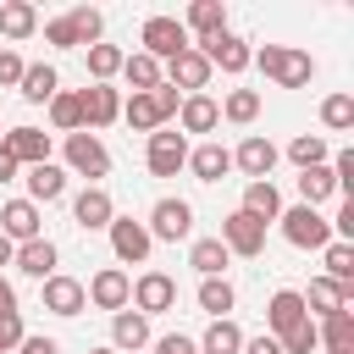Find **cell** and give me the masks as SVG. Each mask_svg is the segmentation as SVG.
Instances as JSON below:
<instances>
[{"mask_svg": "<svg viewBox=\"0 0 354 354\" xmlns=\"http://www.w3.org/2000/svg\"><path fill=\"white\" fill-rule=\"evenodd\" d=\"M254 66H260L277 88H304V83L315 77V61H310L304 50H293V44H266V50H254Z\"/></svg>", "mask_w": 354, "mask_h": 354, "instance_id": "obj_1", "label": "cell"}, {"mask_svg": "<svg viewBox=\"0 0 354 354\" xmlns=\"http://www.w3.org/2000/svg\"><path fill=\"white\" fill-rule=\"evenodd\" d=\"M277 221H282V238H288L293 249H326V243H332V221H326L321 210H310V205H293V210H282Z\"/></svg>", "mask_w": 354, "mask_h": 354, "instance_id": "obj_2", "label": "cell"}, {"mask_svg": "<svg viewBox=\"0 0 354 354\" xmlns=\"http://www.w3.org/2000/svg\"><path fill=\"white\" fill-rule=\"evenodd\" d=\"M144 160H149V177H177V171L188 166V138H183L177 127H155Z\"/></svg>", "mask_w": 354, "mask_h": 354, "instance_id": "obj_3", "label": "cell"}, {"mask_svg": "<svg viewBox=\"0 0 354 354\" xmlns=\"http://www.w3.org/2000/svg\"><path fill=\"white\" fill-rule=\"evenodd\" d=\"M83 299H88L94 310H111V315H116V310H127V304H133V277H127L122 266H105V271H94V277H88Z\"/></svg>", "mask_w": 354, "mask_h": 354, "instance_id": "obj_4", "label": "cell"}, {"mask_svg": "<svg viewBox=\"0 0 354 354\" xmlns=\"http://www.w3.org/2000/svg\"><path fill=\"white\" fill-rule=\"evenodd\" d=\"M138 39H144V55H155V61H160V66H166V61H171V55H183V50H188V44H194V39H188V28H183V22H177V17H149V22H144V33H138Z\"/></svg>", "mask_w": 354, "mask_h": 354, "instance_id": "obj_5", "label": "cell"}, {"mask_svg": "<svg viewBox=\"0 0 354 354\" xmlns=\"http://www.w3.org/2000/svg\"><path fill=\"white\" fill-rule=\"evenodd\" d=\"M194 50H199V55L210 61V72L221 66V72H232V77H238V72H243V66L254 61V50H249V39H238L232 28H227V33H210V39H199Z\"/></svg>", "mask_w": 354, "mask_h": 354, "instance_id": "obj_6", "label": "cell"}, {"mask_svg": "<svg viewBox=\"0 0 354 354\" xmlns=\"http://www.w3.org/2000/svg\"><path fill=\"white\" fill-rule=\"evenodd\" d=\"M111 249H116V260L122 266H144L149 260V249H155V238H149V227L144 221H133V216H111Z\"/></svg>", "mask_w": 354, "mask_h": 354, "instance_id": "obj_7", "label": "cell"}, {"mask_svg": "<svg viewBox=\"0 0 354 354\" xmlns=\"http://www.w3.org/2000/svg\"><path fill=\"white\" fill-rule=\"evenodd\" d=\"M160 83H171L177 94H199V88L210 83V61H205V55L188 44L183 55H171V61L160 66Z\"/></svg>", "mask_w": 354, "mask_h": 354, "instance_id": "obj_8", "label": "cell"}, {"mask_svg": "<svg viewBox=\"0 0 354 354\" xmlns=\"http://www.w3.org/2000/svg\"><path fill=\"white\" fill-rule=\"evenodd\" d=\"M66 166L77 177H105L111 171V149L100 144V133H66Z\"/></svg>", "mask_w": 354, "mask_h": 354, "instance_id": "obj_9", "label": "cell"}, {"mask_svg": "<svg viewBox=\"0 0 354 354\" xmlns=\"http://www.w3.org/2000/svg\"><path fill=\"white\" fill-rule=\"evenodd\" d=\"M149 238H160V243H177V238H188L194 232V205L188 199H160L155 210H149Z\"/></svg>", "mask_w": 354, "mask_h": 354, "instance_id": "obj_10", "label": "cell"}, {"mask_svg": "<svg viewBox=\"0 0 354 354\" xmlns=\"http://www.w3.org/2000/svg\"><path fill=\"white\" fill-rule=\"evenodd\" d=\"M133 310H138V315H166V310H177V282H171L166 271H144V277L133 282Z\"/></svg>", "mask_w": 354, "mask_h": 354, "instance_id": "obj_11", "label": "cell"}, {"mask_svg": "<svg viewBox=\"0 0 354 354\" xmlns=\"http://www.w3.org/2000/svg\"><path fill=\"white\" fill-rule=\"evenodd\" d=\"M232 166L249 177V183H271V166H277V144L266 133H249L238 149H232Z\"/></svg>", "mask_w": 354, "mask_h": 354, "instance_id": "obj_12", "label": "cell"}, {"mask_svg": "<svg viewBox=\"0 0 354 354\" xmlns=\"http://www.w3.org/2000/svg\"><path fill=\"white\" fill-rule=\"evenodd\" d=\"M77 100H83V133H100V127H111L122 116V94L111 83H88Z\"/></svg>", "mask_w": 354, "mask_h": 354, "instance_id": "obj_13", "label": "cell"}, {"mask_svg": "<svg viewBox=\"0 0 354 354\" xmlns=\"http://www.w3.org/2000/svg\"><path fill=\"white\" fill-rule=\"evenodd\" d=\"M0 149L28 171V166H44V160H50V133H39V127H11V133H0Z\"/></svg>", "mask_w": 354, "mask_h": 354, "instance_id": "obj_14", "label": "cell"}, {"mask_svg": "<svg viewBox=\"0 0 354 354\" xmlns=\"http://www.w3.org/2000/svg\"><path fill=\"white\" fill-rule=\"evenodd\" d=\"M0 232H6L11 243H33V238H44L39 205H28V199H6V205H0Z\"/></svg>", "mask_w": 354, "mask_h": 354, "instance_id": "obj_15", "label": "cell"}, {"mask_svg": "<svg viewBox=\"0 0 354 354\" xmlns=\"http://www.w3.org/2000/svg\"><path fill=\"white\" fill-rule=\"evenodd\" d=\"M221 243H227V254H260L266 249V227L254 221V216H243V210H232L227 221H221Z\"/></svg>", "mask_w": 354, "mask_h": 354, "instance_id": "obj_16", "label": "cell"}, {"mask_svg": "<svg viewBox=\"0 0 354 354\" xmlns=\"http://www.w3.org/2000/svg\"><path fill=\"white\" fill-rule=\"evenodd\" d=\"M299 321H310V310H304V293H293V288H277V293H271V304H266V332H271V337H288Z\"/></svg>", "mask_w": 354, "mask_h": 354, "instance_id": "obj_17", "label": "cell"}, {"mask_svg": "<svg viewBox=\"0 0 354 354\" xmlns=\"http://www.w3.org/2000/svg\"><path fill=\"white\" fill-rule=\"evenodd\" d=\"M111 216H116V205H111V194H105L100 183H88V188L72 199V221H77L83 232H100V227H111Z\"/></svg>", "mask_w": 354, "mask_h": 354, "instance_id": "obj_18", "label": "cell"}, {"mask_svg": "<svg viewBox=\"0 0 354 354\" xmlns=\"http://www.w3.org/2000/svg\"><path fill=\"white\" fill-rule=\"evenodd\" d=\"M83 304L88 299H83V282L77 277H61V271L44 277V310L50 315H83Z\"/></svg>", "mask_w": 354, "mask_h": 354, "instance_id": "obj_19", "label": "cell"}, {"mask_svg": "<svg viewBox=\"0 0 354 354\" xmlns=\"http://www.w3.org/2000/svg\"><path fill=\"white\" fill-rule=\"evenodd\" d=\"M304 310H315L321 321H326V315H337V310H354V288H337L332 277H315V282H310V293H304ZM315 315H310V321H315Z\"/></svg>", "mask_w": 354, "mask_h": 354, "instance_id": "obj_20", "label": "cell"}, {"mask_svg": "<svg viewBox=\"0 0 354 354\" xmlns=\"http://www.w3.org/2000/svg\"><path fill=\"white\" fill-rule=\"evenodd\" d=\"M221 122V105L210 100V94H183V105H177V127H183V138L188 133H210Z\"/></svg>", "mask_w": 354, "mask_h": 354, "instance_id": "obj_21", "label": "cell"}, {"mask_svg": "<svg viewBox=\"0 0 354 354\" xmlns=\"http://www.w3.org/2000/svg\"><path fill=\"white\" fill-rule=\"evenodd\" d=\"M144 343H149V315L116 310V315H111V348H116V354H133V348H144Z\"/></svg>", "mask_w": 354, "mask_h": 354, "instance_id": "obj_22", "label": "cell"}, {"mask_svg": "<svg viewBox=\"0 0 354 354\" xmlns=\"http://www.w3.org/2000/svg\"><path fill=\"white\" fill-rule=\"evenodd\" d=\"M188 171L199 183H221L232 171V149L227 144H199V149H188Z\"/></svg>", "mask_w": 354, "mask_h": 354, "instance_id": "obj_23", "label": "cell"}, {"mask_svg": "<svg viewBox=\"0 0 354 354\" xmlns=\"http://www.w3.org/2000/svg\"><path fill=\"white\" fill-rule=\"evenodd\" d=\"M28 205H50V199H61L66 194V171L55 166V160H44V166H28Z\"/></svg>", "mask_w": 354, "mask_h": 354, "instance_id": "obj_24", "label": "cell"}, {"mask_svg": "<svg viewBox=\"0 0 354 354\" xmlns=\"http://www.w3.org/2000/svg\"><path fill=\"white\" fill-rule=\"evenodd\" d=\"M238 210L254 216L260 227L277 221V216H282V194H277V183H243V205H238Z\"/></svg>", "mask_w": 354, "mask_h": 354, "instance_id": "obj_25", "label": "cell"}, {"mask_svg": "<svg viewBox=\"0 0 354 354\" xmlns=\"http://www.w3.org/2000/svg\"><path fill=\"white\" fill-rule=\"evenodd\" d=\"M22 277H55V243L50 238H33V243H17V260H11Z\"/></svg>", "mask_w": 354, "mask_h": 354, "instance_id": "obj_26", "label": "cell"}, {"mask_svg": "<svg viewBox=\"0 0 354 354\" xmlns=\"http://www.w3.org/2000/svg\"><path fill=\"white\" fill-rule=\"evenodd\" d=\"M315 348H326V354H354V315H348V310L326 315V321L315 326Z\"/></svg>", "mask_w": 354, "mask_h": 354, "instance_id": "obj_27", "label": "cell"}, {"mask_svg": "<svg viewBox=\"0 0 354 354\" xmlns=\"http://www.w3.org/2000/svg\"><path fill=\"white\" fill-rule=\"evenodd\" d=\"M55 88H61V77H55V66H22V83H17V94L28 100V105H50L55 100Z\"/></svg>", "mask_w": 354, "mask_h": 354, "instance_id": "obj_28", "label": "cell"}, {"mask_svg": "<svg viewBox=\"0 0 354 354\" xmlns=\"http://www.w3.org/2000/svg\"><path fill=\"white\" fill-rule=\"evenodd\" d=\"M177 22L194 28L199 39H210V33H227V6H221V0H194L188 17H177Z\"/></svg>", "mask_w": 354, "mask_h": 354, "instance_id": "obj_29", "label": "cell"}, {"mask_svg": "<svg viewBox=\"0 0 354 354\" xmlns=\"http://www.w3.org/2000/svg\"><path fill=\"white\" fill-rule=\"evenodd\" d=\"M332 194H337V183H332V166H304V171H299V205L321 210Z\"/></svg>", "mask_w": 354, "mask_h": 354, "instance_id": "obj_30", "label": "cell"}, {"mask_svg": "<svg viewBox=\"0 0 354 354\" xmlns=\"http://www.w3.org/2000/svg\"><path fill=\"white\" fill-rule=\"evenodd\" d=\"M227 260H232V254H227L221 238H194V243H188V266H194L199 277H221Z\"/></svg>", "mask_w": 354, "mask_h": 354, "instance_id": "obj_31", "label": "cell"}, {"mask_svg": "<svg viewBox=\"0 0 354 354\" xmlns=\"http://www.w3.org/2000/svg\"><path fill=\"white\" fill-rule=\"evenodd\" d=\"M194 348H199V354H243V332H238V321L227 315V321H210Z\"/></svg>", "mask_w": 354, "mask_h": 354, "instance_id": "obj_32", "label": "cell"}, {"mask_svg": "<svg viewBox=\"0 0 354 354\" xmlns=\"http://www.w3.org/2000/svg\"><path fill=\"white\" fill-rule=\"evenodd\" d=\"M122 122H127L133 133H155V127H166L155 94H133V100H122Z\"/></svg>", "mask_w": 354, "mask_h": 354, "instance_id": "obj_33", "label": "cell"}, {"mask_svg": "<svg viewBox=\"0 0 354 354\" xmlns=\"http://www.w3.org/2000/svg\"><path fill=\"white\" fill-rule=\"evenodd\" d=\"M232 304H238V293H232L227 277H205V282H199V310H210V321H227Z\"/></svg>", "mask_w": 354, "mask_h": 354, "instance_id": "obj_34", "label": "cell"}, {"mask_svg": "<svg viewBox=\"0 0 354 354\" xmlns=\"http://www.w3.org/2000/svg\"><path fill=\"white\" fill-rule=\"evenodd\" d=\"M122 77L133 83V94H149V88H160V61L155 55H122Z\"/></svg>", "mask_w": 354, "mask_h": 354, "instance_id": "obj_35", "label": "cell"}, {"mask_svg": "<svg viewBox=\"0 0 354 354\" xmlns=\"http://www.w3.org/2000/svg\"><path fill=\"white\" fill-rule=\"evenodd\" d=\"M33 28H39V11H33L28 0H6V6H0V33H6V39H28Z\"/></svg>", "mask_w": 354, "mask_h": 354, "instance_id": "obj_36", "label": "cell"}, {"mask_svg": "<svg viewBox=\"0 0 354 354\" xmlns=\"http://www.w3.org/2000/svg\"><path fill=\"white\" fill-rule=\"evenodd\" d=\"M50 122H55L61 133H83V100L66 94V88H55V100H50Z\"/></svg>", "mask_w": 354, "mask_h": 354, "instance_id": "obj_37", "label": "cell"}, {"mask_svg": "<svg viewBox=\"0 0 354 354\" xmlns=\"http://www.w3.org/2000/svg\"><path fill=\"white\" fill-rule=\"evenodd\" d=\"M326 155H332V149H326L321 133H299V138L288 144V160H293L299 171H304V166H326Z\"/></svg>", "mask_w": 354, "mask_h": 354, "instance_id": "obj_38", "label": "cell"}, {"mask_svg": "<svg viewBox=\"0 0 354 354\" xmlns=\"http://www.w3.org/2000/svg\"><path fill=\"white\" fill-rule=\"evenodd\" d=\"M321 254H326V277H332L337 288H354V243H337V238H332Z\"/></svg>", "mask_w": 354, "mask_h": 354, "instance_id": "obj_39", "label": "cell"}, {"mask_svg": "<svg viewBox=\"0 0 354 354\" xmlns=\"http://www.w3.org/2000/svg\"><path fill=\"white\" fill-rule=\"evenodd\" d=\"M221 116H227L232 127H249V122L260 116V94H254V88H232L227 105H221Z\"/></svg>", "mask_w": 354, "mask_h": 354, "instance_id": "obj_40", "label": "cell"}, {"mask_svg": "<svg viewBox=\"0 0 354 354\" xmlns=\"http://www.w3.org/2000/svg\"><path fill=\"white\" fill-rule=\"evenodd\" d=\"M66 22H72V39H77V44H100V33H105V17H100L94 6L66 11Z\"/></svg>", "mask_w": 354, "mask_h": 354, "instance_id": "obj_41", "label": "cell"}, {"mask_svg": "<svg viewBox=\"0 0 354 354\" xmlns=\"http://www.w3.org/2000/svg\"><path fill=\"white\" fill-rule=\"evenodd\" d=\"M122 72V50L116 44H88V77L94 83H111Z\"/></svg>", "mask_w": 354, "mask_h": 354, "instance_id": "obj_42", "label": "cell"}, {"mask_svg": "<svg viewBox=\"0 0 354 354\" xmlns=\"http://www.w3.org/2000/svg\"><path fill=\"white\" fill-rule=\"evenodd\" d=\"M321 122H326L332 133H348V127H354V94H326V100H321Z\"/></svg>", "mask_w": 354, "mask_h": 354, "instance_id": "obj_43", "label": "cell"}, {"mask_svg": "<svg viewBox=\"0 0 354 354\" xmlns=\"http://www.w3.org/2000/svg\"><path fill=\"white\" fill-rule=\"evenodd\" d=\"M282 343V354H315V321H299L288 337H277Z\"/></svg>", "mask_w": 354, "mask_h": 354, "instance_id": "obj_44", "label": "cell"}, {"mask_svg": "<svg viewBox=\"0 0 354 354\" xmlns=\"http://www.w3.org/2000/svg\"><path fill=\"white\" fill-rule=\"evenodd\" d=\"M28 332H22V310H11V315H0V354H17V343H22Z\"/></svg>", "mask_w": 354, "mask_h": 354, "instance_id": "obj_45", "label": "cell"}, {"mask_svg": "<svg viewBox=\"0 0 354 354\" xmlns=\"http://www.w3.org/2000/svg\"><path fill=\"white\" fill-rule=\"evenodd\" d=\"M44 39H50L55 50H72V44H77V39H72V22H66V17H50V22H44Z\"/></svg>", "mask_w": 354, "mask_h": 354, "instance_id": "obj_46", "label": "cell"}, {"mask_svg": "<svg viewBox=\"0 0 354 354\" xmlns=\"http://www.w3.org/2000/svg\"><path fill=\"white\" fill-rule=\"evenodd\" d=\"M17 83H22V55L0 50V88H17Z\"/></svg>", "mask_w": 354, "mask_h": 354, "instance_id": "obj_47", "label": "cell"}, {"mask_svg": "<svg viewBox=\"0 0 354 354\" xmlns=\"http://www.w3.org/2000/svg\"><path fill=\"white\" fill-rule=\"evenodd\" d=\"M149 94H155V105H160V116L171 122V116H177V105H183V94H177L171 83H160V88H149Z\"/></svg>", "mask_w": 354, "mask_h": 354, "instance_id": "obj_48", "label": "cell"}, {"mask_svg": "<svg viewBox=\"0 0 354 354\" xmlns=\"http://www.w3.org/2000/svg\"><path fill=\"white\" fill-rule=\"evenodd\" d=\"M155 354H199V348H194V337L171 332V337H155Z\"/></svg>", "mask_w": 354, "mask_h": 354, "instance_id": "obj_49", "label": "cell"}, {"mask_svg": "<svg viewBox=\"0 0 354 354\" xmlns=\"http://www.w3.org/2000/svg\"><path fill=\"white\" fill-rule=\"evenodd\" d=\"M243 354H282V343L271 332H260V337H243Z\"/></svg>", "mask_w": 354, "mask_h": 354, "instance_id": "obj_50", "label": "cell"}, {"mask_svg": "<svg viewBox=\"0 0 354 354\" xmlns=\"http://www.w3.org/2000/svg\"><path fill=\"white\" fill-rule=\"evenodd\" d=\"M17 354H61V343H55V337H22Z\"/></svg>", "mask_w": 354, "mask_h": 354, "instance_id": "obj_51", "label": "cell"}, {"mask_svg": "<svg viewBox=\"0 0 354 354\" xmlns=\"http://www.w3.org/2000/svg\"><path fill=\"white\" fill-rule=\"evenodd\" d=\"M11 310H17V288L0 277V315H11Z\"/></svg>", "mask_w": 354, "mask_h": 354, "instance_id": "obj_52", "label": "cell"}, {"mask_svg": "<svg viewBox=\"0 0 354 354\" xmlns=\"http://www.w3.org/2000/svg\"><path fill=\"white\" fill-rule=\"evenodd\" d=\"M17 171H22V166H17V160H11V155H6V149H0V183H11V177H17Z\"/></svg>", "mask_w": 354, "mask_h": 354, "instance_id": "obj_53", "label": "cell"}, {"mask_svg": "<svg viewBox=\"0 0 354 354\" xmlns=\"http://www.w3.org/2000/svg\"><path fill=\"white\" fill-rule=\"evenodd\" d=\"M11 260H17V243H11L6 232H0V266H11Z\"/></svg>", "mask_w": 354, "mask_h": 354, "instance_id": "obj_54", "label": "cell"}, {"mask_svg": "<svg viewBox=\"0 0 354 354\" xmlns=\"http://www.w3.org/2000/svg\"><path fill=\"white\" fill-rule=\"evenodd\" d=\"M88 354H116V348H88Z\"/></svg>", "mask_w": 354, "mask_h": 354, "instance_id": "obj_55", "label": "cell"}]
</instances>
